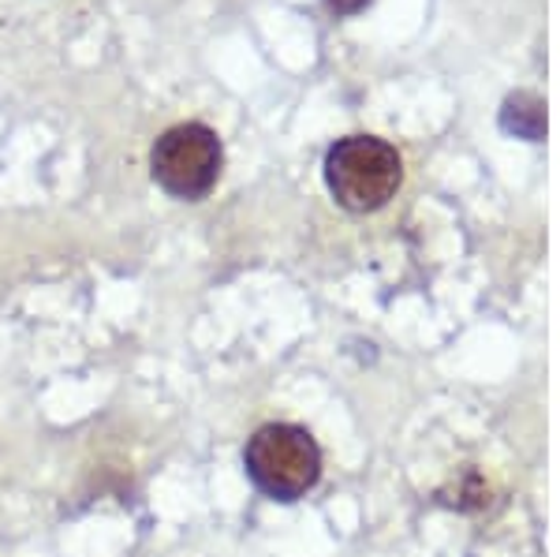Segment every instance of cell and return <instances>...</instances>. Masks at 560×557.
Wrapping results in <instances>:
<instances>
[{
	"label": "cell",
	"mask_w": 560,
	"mask_h": 557,
	"mask_svg": "<svg viewBox=\"0 0 560 557\" xmlns=\"http://www.w3.org/2000/svg\"><path fill=\"white\" fill-rule=\"evenodd\" d=\"M501 124H504V131L538 142L541 135H546V102L535 94H512L501 109Z\"/></svg>",
	"instance_id": "cell-4"
},
{
	"label": "cell",
	"mask_w": 560,
	"mask_h": 557,
	"mask_svg": "<svg viewBox=\"0 0 560 557\" xmlns=\"http://www.w3.org/2000/svg\"><path fill=\"white\" fill-rule=\"evenodd\" d=\"M250 483L273 501H295L322 479V449L311 430L295 423H269L255 430L243 449Z\"/></svg>",
	"instance_id": "cell-2"
},
{
	"label": "cell",
	"mask_w": 560,
	"mask_h": 557,
	"mask_svg": "<svg viewBox=\"0 0 560 557\" xmlns=\"http://www.w3.org/2000/svg\"><path fill=\"white\" fill-rule=\"evenodd\" d=\"M325 4H329V12H337V15H355V12H363L370 0H325Z\"/></svg>",
	"instance_id": "cell-5"
},
{
	"label": "cell",
	"mask_w": 560,
	"mask_h": 557,
	"mask_svg": "<svg viewBox=\"0 0 560 557\" xmlns=\"http://www.w3.org/2000/svg\"><path fill=\"white\" fill-rule=\"evenodd\" d=\"M404 161L393 142L377 135H348L325 154V184L332 199L351 213H370L400 192Z\"/></svg>",
	"instance_id": "cell-1"
},
{
	"label": "cell",
	"mask_w": 560,
	"mask_h": 557,
	"mask_svg": "<svg viewBox=\"0 0 560 557\" xmlns=\"http://www.w3.org/2000/svg\"><path fill=\"white\" fill-rule=\"evenodd\" d=\"M221 165L224 150L217 131L195 120L161 131L150 150V173L158 179V187L184 202L210 195V187L221 176Z\"/></svg>",
	"instance_id": "cell-3"
}]
</instances>
